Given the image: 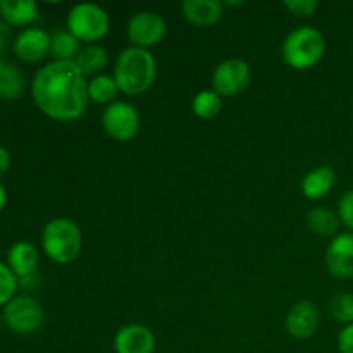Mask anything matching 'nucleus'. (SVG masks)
I'll return each mask as SVG.
<instances>
[{
  "label": "nucleus",
  "instance_id": "f257e3e1",
  "mask_svg": "<svg viewBox=\"0 0 353 353\" xmlns=\"http://www.w3.org/2000/svg\"><path fill=\"white\" fill-rule=\"evenodd\" d=\"M31 95L45 116L69 123L86 112L90 102L88 79L74 62L52 61L37 71L31 83Z\"/></svg>",
  "mask_w": 353,
  "mask_h": 353
},
{
  "label": "nucleus",
  "instance_id": "f03ea898",
  "mask_svg": "<svg viewBox=\"0 0 353 353\" xmlns=\"http://www.w3.org/2000/svg\"><path fill=\"white\" fill-rule=\"evenodd\" d=\"M112 76L121 93L138 97L148 92L154 85L157 76V62L150 50L128 47L117 55Z\"/></svg>",
  "mask_w": 353,
  "mask_h": 353
},
{
  "label": "nucleus",
  "instance_id": "7ed1b4c3",
  "mask_svg": "<svg viewBox=\"0 0 353 353\" xmlns=\"http://www.w3.org/2000/svg\"><path fill=\"white\" fill-rule=\"evenodd\" d=\"M41 247L45 255L55 264H71L81 254V230L69 217H55L45 224L41 233Z\"/></svg>",
  "mask_w": 353,
  "mask_h": 353
},
{
  "label": "nucleus",
  "instance_id": "20e7f679",
  "mask_svg": "<svg viewBox=\"0 0 353 353\" xmlns=\"http://www.w3.org/2000/svg\"><path fill=\"white\" fill-rule=\"evenodd\" d=\"M326 40L317 28L300 26L286 34L281 47V57L296 71H309L316 68L324 57Z\"/></svg>",
  "mask_w": 353,
  "mask_h": 353
},
{
  "label": "nucleus",
  "instance_id": "39448f33",
  "mask_svg": "<svg viewBox=\"0 0 353 353\" xmlns=\"http://www.w3.org/2000/svg\"><path fill=\"white\" fill-rule=\"evenodd\" d=\"M65 24H68L69 33L86 45H93L95 41L105 38L110 30V19L107 10L90 2L78 3L72 7L69 10Z\"/></svg>",
  "mask_w": 353,
  "mask_h": 353
},
{
  "label": "nucleus",
  "instance_id": "423d86ee",
  "mask_svg": "<svg viewBox=\"0 0 353 353\" xmlns=\"http://www.w3.org/2000/svg\"><path fill=\"white\" fill-rule=\"evenodd\" d=\"M103 131L116 141H131L140 133L141 119L137 107L130 102L110 103L102 114Z\"/></svg>",
  "mask_w": 353,
  "mask_h": 353
},
{
  "label": "nucleus",
  "instance_id": "0eeeda50",
  "mask_svg": "<svg viewBox=\"0 0 353 353\" xmlns=\"http://www.w3.org/2000/svg\"><path fill=\"white\" fill-rule=\"evenodd\" d=\"M3 319L14 333L33 334L43 326L45 312L31 296H14L3 309Z\"/></svg>",
  "mask_w": 353,
  "mask_h": 353
},
{
  "label": "nucleus",
  "instance_id": "6e6552de",
  "mask_svg": "<svg viewBox=\"0 0 353 353\" xmlns=\"http://www.w3.org/2000/svg\"><path fill=\"white\" fill-rule=\"evenodd\" d=\"M252 79V69L241 59H226L216 65L212 72V90L221 97L240 95L247 90Z\"/></svg>",
  "mask_w": 353,
  "mask_h": 353
},
{
  "label": "nucleus",
  "instance_id": "1a4fd4ad",
  "mask_svg": "<svg viewBox=\"0 0 353 353\" xmlns=\"http://www.w3.org/2000/svg\"><path fill=\"white\" fill-rule=\"evenodd\" d=\"M126 33L131 41V47L150 50L152 47L164 40L165 33H168V23L161 14L152 12V10H141L131 17Z\"/></svg>",
  "mask_w": 353,
  "mask_h": 353
},
{
  "label": "nucleus",
  "instance_id": "9d476101",
  "mask_svg": "<svg viewBox=\"0 0 353 353\" xmlns=\"http://www.w3.org/2000/svg\"><path fill=\"white\" fill-rule=\"evenodd\" d=\"M326 269L333 278H353V233H338L326 250Z\"/></svg>",
  "mask_w": 353,
  "mask_h": 353
},
{
  "label": "nucleus",
  "instance_id": "9b49d317",
  "mask_svg": "<svg viewBox=\"0 0 353 353\" xmlns=\"http://www.w3.org/2000/svg\"><path fill=\"white\" fill-rule=\"evenodd\" d=\"M321 314L316 303L310 300H300L288 310L285 319L286 331L296 340H307L314 336L319 327Z\"/></svg>",
  "mask_w": 353,
  "mask_h": 353
},
{
  "label": "nucleus",
  "instance_id": "f8f14e48",
  "mask_svg": "<svg viewBox=\"0 0 353 353\" xmlns=\"http://www.w3.org/2000/svg\"><path fill=\"white\" fill-rule=\"evenodd\" d=\"M116 353H154L155 336L143 324H126L114 336Z\"/></svg>",
  "mask_w": 353,
  "mask_h": 353
},
{
  "label": "nucleus",
  "instance_id": "ddd939ff",
  "mask_svg": "<svg viewBox=\"0 0 353 353\" xmlns=\"http://www.w3.org/2000/svg\"><path fill=\"white\" fill-rule=\"evenodd\" d=\"M52 37L41 28H26L14 40V54L24 62H38L50 54Z\"/></svg>",
  "mask_w": 353,
  "mask_h": 353
},
{
  "label": "nucleus",
  "instance_id": "4468645a",
  "mask_svg": "<svg viewBox=\"0 0 353 353\" xmlns=\"http://www.w3.org/2000/svg\"><path fill=\"white\" fill-rule=\"evenodd\" d=\"M224 6L219 0H185L183 16L195 26H212L223 17Z\"/></svg>",
  "mask_w": 353,
  "mask_h": 353
},
{
  "label": "nucleus",
  "instance_id": "2eb2a0df",
  "mask_svg": "<svg viewBox=\"0 0 353 353\" xmlns=\"http://www.w3.org/2000/svg\"><path fill=\"white\" fill-rule=\"evenodd\" d=\"M7 262H9L10 271L17 278H30L37 271L40 254L30 241H17L10 247L9 254H7Z\"/></svg>",
  "mask_w": 353,
  "mask_h": 353
},
{
  "label": "nucleus",
  "instance_id": "dca6fc26",
  "mask_svg": "<svg viewBox=\"0 0 353 353\" xmlns=\"http://www.w3.org/2000/svg\"><path fill=\"white\" fill-rule=\"evenodd\" d=\"M336 174L330 165H319L307 172L302 179V193L309 200H321L333 190Z\"/></svg>",
  "mask_w": 353,
  "mask_h": 353
},
{
  "label": "nucleus",
  "instance_id": "f3484780",
  "mask_svg": "<svg viewBox=\"0 0 353 353\" xmlns=\"http://www.w3.org/2000/svg\"><path fill=\"white\" fill-rule=\"evenodd\" d=\"M0 16L7 24L26 26L38 17V6L33 0H0Z\"/></svg>",
  "mask_w": 353,
  "mask_h": 353
},
{
  "label": "nucleus",
  "instance_id": "a211bd4d",
  "mask_svg": "<svg viewBox=\"0 0 353 353\" xmlns=\"http://www.w3.org/2000/svg\"><path fill=\"white\" fill-rule=\"evenodd\" d=\"M307 226L314 234L321 238H331L333 240L340 230V217L327 207H314L309 210L305 217Z\"/></svg>",
  "mask_w": 353,
  "mask_h": 353
},
{
  "label": "nucleus",
  "instance_id": "6ab92c4d",
  "mask_svg": "<svg viewBox=\"0 0 353 353\" xmlns=\"http://www.w3.org/2000/svg\"><path fill=\"white\" fill-rule=\"evenodd\" d=\"M74 64L78 65L83 74L93 78V76L103 74V69L109 64V54L105 48L97 43L85 45L76 57Z\"/></svg>",
  "mask_w": 353,
  "mask_h": 353
},
{
  "label": "nucleus",
  "instance_id": "aec40b11",
  "mask_svg": "<svg viewBox=\"0 0 353 353\" xmlns=\"http://www.w3.org/2000/svg\"><path fill=\"white\" fill-rule=\"evenodd\" d=\"M119 86L116 79L110 74H99L88 79V97L90 102H95L99 105H110L117 102L119 95Z\"/></svg>",
  "mask_w": 353,
  "mask_h": 353
},
{
  "label": "nucleus",
  "instance_id": "412c9836",
  "mask_svg": "<svg viewBox=\"0 0 353 353\" xmlns=\"http://www.w3.org/2000/svg\"><path fill=\"white\" fill-rule=\"evenodd\" d=\"M81 41L76 37H72L68 30L57 31L52 34L50 54L54 61L61 62H74L78 54L81 52Z\"/></svg>",
  "mask_w": 353,
  "mask_h": 353
},
{
  "label": "nucleus",
  "instance_id": "4be33fe9",
  "mask_svg": "<svg viewBox=\"0 0 353 353\" xmlns=\"http://www.w3.org/2000/svg\"><path fill=\"white\" fill-rule=\"evenodd\" d=\"M24 92V76L10 62L0 64V99H19Z\"/></svg>",
  "mask_w": 353,
  "mask_h": 353
},
{
  "label": "nucleus",
  "instance_id": "5701e85b",
  "mask_svg": "<svg viewBox=\"0 0 353 353\" xmlns=\"http://www.w3.org/2000/svg\"><path fill=\"white\" fill-rule=\"evenodd\" d=\"M223 110V99L214 90H202L192 100V112L199 119L209 121L217 117Z\"/></svg>",
  "mask_w": 353,
  "mask_h": 353
},
{
  "label": "nucleus",
  "instance_id": "b1692460",
  "mask_svg": "<svg viewBox=\"0 0 353 353\" xmlns=\"http://www.w3.org/2000/svg\"><path fill=\"white\" fill-rule=\"evenodd\" d=\"M330 312L334 321L345 324H353V295L352 293H338L330 302Z\"/></svg>",
  "mask_w": 353,
  "mask_h": 353
},
{
  "label": "nucleus",
  "instance_id": "393cba45",
  "mask_svg": "<svg viewBox=\"0 0 353 353\" xmlns=\"http://www.w3.org/2000/svg\"><path fill=\"white\" fill-rule=\"evenodd\" d=\"M17 290V276L10 271L9 265L0 262V305H7L14 299Z\"/></svg>",
  "mask_w": 353,
  "mask_h": 353
},
{
  "label": "nucleus",
  "instance_id": "a878e982",
  "mask_svg": "<svg viewBox=\"0 0 353 353\" xmlns=\"http://www.w3.org/2000/svg\"><path fill=\"white\" fill-rule=\"evenodd\" d=\"M338 217H340V223L353 233V190H348L341 195L338 202Z\"/></svg>",
  "mask_w": 353,
  "mask_h": 353
},
{
  "label": "nucleus",
  "instance_id": "bb28decb",
  "mask_svg": "<svg viewBox=\"0 0 353 353\" xmlns=\"http://www.w3.org/2000/svg\"><path fill=\"white\" fill-rule=\"evenodd\" d=\"M283 6L296 17H309L317 9L316 0H286Z\"/></svg>",
  "mask_w": 353,
  "mask_h": 353
},
{
  "label": "nucleus",
  "instance_id": "cd10ccee",
  "mask_svg": "<svg viewBox=\"0 0 353 353\" xmlns=\"http://www.w3.org/2000/svg\"><path fill=\"white\" fill-rule=\"evenodd\" d=\"M338 350L340 353H353V324H348L338 334Z\"/></svg>",
  "mask_w": 353,
  "mask_h": 353
},
{
  "label": "nucleus",
  "instance_id": "c85d7f7f",
  "mask_svg": "<svg viewBox=\"0 0 353 353\" xmlns=\"http://www.w3.org/2000/svg\"><path fill=\"white\" fill-rule=\"evenodd\" d=\"M9 165H10V155H9V152H7L3 147H0V174H3V172H7V169H9Z\"/></svg>",
  "mask_w": 353,
  "mask_h": 353
},
{
  "label": "nucleus",
  "instance_id": "c756f323",
  "mask_svg": "<svg viewBox=\"0 0 353 353\" xmlns=\"http://www.w3.org/2000/svg\"><path fill=\"white\" fill-rule=\"evenodd\" d=\"M6 202H7V193H6V188H3V185L0 183V212H2V209L6 207Z\"/></svg>",
  "mask_w": 353,
  "mask_h": 353
},
{
  "label": "nucleus",
  "instance_id": "7c9ffc66",
  "mask_svg": "<svg viewBox=\"0 0 353 353\" xmlns=\"http://www.w3.org/2000/svg\"><path fill=\"white\" fill-rule=\"evenodd\" d=\"M7 37V26L3 23H0V47L3 45V38Z\"/></svg>",
  "mask_w": 353,
  "mask_h": 353
},
{
  "label": "nucleus",
  "instance_id": "2f4dec72",
  "mask_svg": "<svg viewBox=\"0 0 353 353\" xmlns=\"http://www.w3.org/2000/svg\"><path fill=\"white\" fill-rule=\"evenodd\" d=\"M2 62H3V61H2V54H0V64H2Z\"/></svg>",
  "mask_w": 353,
  "mask_h": 353
},
{
  "label": "nucleus",
  "instance_id": "473e14b6",
  "mask_svg": "<svg viewBox=\"0 0 353 353\" xmlns=\"http://www.w3.org/2000/svg\"><path fill=\"white\" fill-rule=\"evenodd\" d=\"M0 326H2V323H0Z\"/></svg>",
  "mask_w": 353,
  "mask_h": 353
}]
</instances>
